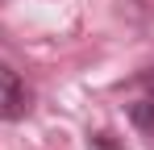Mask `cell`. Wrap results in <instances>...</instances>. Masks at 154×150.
<instances>
[{
  "instance_id": "cell-1",
  "label": "cell",
  "mask_w": 154,
  "mask_h": 150,
  "mask_svg": "<svg viewBox=\"0 0 154 150\" xmlns=\"http://www.w3.org/2000/svg\"><path fill=\"white\" fill-rule=\"evenodd\" d=\"M25 113H29V92L21 75L8 63H0V121H21Z\"/></svg>"
},
{
  "instance_id": "cell-2",
  "label": "cell",
  "mask_w": 154,
  "mask_h": 150,
  "mask_svg": "<svg viewBox=\"0 0 154 150\" xmlns=\"http://www.w3.org/2000/svg\"><path fill=\"white\" fill-rule=\"evenodd\" d=\"M146 83H150V92L129 104V121L137 125L142 133H154V75H146Z\"/></svg>"
}]
</instances>
